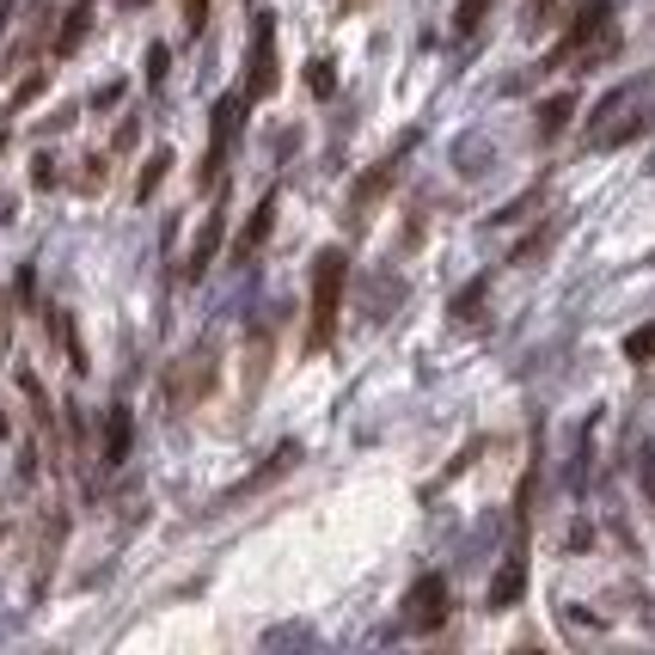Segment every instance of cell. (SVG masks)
I'll return each instance as SVG.
<instances>
[{
    "label": "cell",
    "mask_w": 655,
    "mask_h": 655,
    "mask_svg": "<svg viewBox=\"0 0 655 655\" xmlns=\"http://www.w3.org/2000/svg\"><path fill=\"white\" fill-rule=\"evenodd\" d=\"M166 166H171V154H166V147H159V154H147L142 178H135V202H147V197L159 190V184H166Z\"/></svg>",
    "instance_id": "cell-14"
},
{
    "label": "cell",
    "mask_w": 655,
    "mask_h": 655,
    "mask_svg": "<svg viewBox=\"0 0 655 655\" xmlns=\"http://www.w3.org/2000/svg\"><path fill=\"white\" fill-rule=\"evenodd\" d=\"M246 92H227L221 105H215V135H209V154H202V171H197V184L209 190V184H221V159H227V147L239 142V123H246Z\"/></svg>",
    "instance_id": "cell-4"
},
{
    "label": "cell",
    "mask_w": 655,
    "mask_h": 655,
    "mask_svg": "<svg viewBox=\"0 0 655 655\" xmlns=\"http://www.w3.org/2000/svg\"><path fill=\"white\" fill-rule=\"evenodd\" d=\"M0 154H7V135H0Z\"/></svg>",
    "instance_id": "cell-24"
},
{
    "label": "cell",
    "mask_w": 655,
    "mask_h": 655,
    "mask_svg": "<svg viewBox=\"0 0 655 655\" xmlns=\"http://www.w3.org/2000/svg\"><path fill=\"white\" fill-rule=\"evenodd\" d=\"M202 25H209V0H184V31L202 38Z\"/></svg>",
    "instance_id": "cell-18"
},
{
    "label": "cell",
    "mask_w": 655,
    "mask_h": 655,
    "mask_svg": "<svg viewBox=\"0 0 655 655\" xmlns=\"http://www.w3.org/2000/svg\"><path fill=\"white\" fill-rule=\"evenodd\" d=\"M306 80H313L319 98H331V92H337V74H331V62H313V74H306Z\"/></svg>",
    "instance_id": "cell-19"
},
{
    "label": "cell",
    "mask_w": 655,
    "mask_h": 655,
    "mask_svg": "<svg viewBox=\"0 0 655 655\" xmlns=\"http://www.w3.org/2000/svg\"><path fill=\"white\" fill-rule=\"evenodd\" d=\"M215 374H221V362H215V343L202 337L197 350L178 355V367L166 374V398H171V410L202 405V398H209V386H215Z\"/></svg>",
    "instance_id": "cell-3"
},
{
    "label": "cell",
    "mask_w": 655,
    "mask_h": 655,
    "mask_svg": "<svg viewBox=\"0 0 655 655\" xmlns=\"http://www.w3.org/2000/svg\"><path fill=\"white\" fill-rule=\"evenodd\" d=\"M86 31H92V7H74V13H67V25L55 31V55H74L80 43H86Z\"/></svg>",
    "instance_id": "cell-13"
},
{
    "label": "cell",
    "mask_w": 655,
    "mask_h": 655,
    "mask_svg": "<svg viewBox=\"0 0 655 655\" xmlns=\"http://www.w3.org/2000/svg\"><path fill=\"white\" fill-rule=\"evenodd\" d=\"M343 289H350V258L337 246H325L313 258V313H306V350H331L343 313Z\"/></svg>",
    "instance_id": "cell-1"
},
{
    "label": "cell",
    "mask_w": 655,
    "mask_h": 655,
    "mask_svg": "<svg viewBox=\"0 0 655 655\" xmlns=\"http://www.w3.org/2000/svg\"><path fill=\"white\" fill-rule=\"evenodd\" d=\"M275 92V13H258L251 25V55H246V98H270Z\"/></svg>",
    "instance_id": "cell-6"
},
{
    "label": "cell",
    "mask_w": 655,
    "mask_h": 655,
    "mask_svg": "<svg viewBox=\"0 0 655 655\" xmlns=\"http://www.w3.org/2000/svg\"><path fill=\"white\" fill-rule=\"evenodd\" d=\"M405 625L417 631V637H435V631L447 625V582L441 576H417V589H410V601H405Z\"/></svg>",
    "instance_id": "cell-7"
},
{
    "label": "cell",
    "mask_w": 655,
    "mask_h": 655,
    "mask_svg": "<svg viewBox=\"0 0 655 655\" xmlns=\"http://www.w3.org/2000/svg\"><path fill=\"white\" fill-rule=\"evenodd\" d=\"M625 362H655V319H649V325H637V331L625 337Z\"/></svg>",
    "instance_id": "cell-16"
},
{
    "label": "cell",
    "mask_w": 655,
    "mask_h": 655,
    "mask_svg": "<svg viewBox=\"0 0 655 655\" xmlns=\"http://www.w3.org/2000/svg\"><path fill=\"white\" fill-rule=\"evenodd\" d=\"M478 301H485V282H472V289L459 294V301H454V313H459V319H472V306H478Z\"/></svg>",
    "instance_id": "cell-20"
},
{
    "label": "cell",
    "mask_w": 655,
    "mask_h": 655,
    "mask_svg": "<svg viewBox=\"0 0 655 655\" xmlns=\"http://www.w3.org/2000/svg\"><path fill=\"white\" fill-rule=\"evenodd\" d=\"M613 50V0H582L576 25L558 38V50L545 55V67H570V62H601Z\"/></svg>",
    "instance_id": "cell-2"
},
{
    "label": "cell",
    "mask_w": 655,
    "mask_h": 655,
    "mask_svg": "<svg viewBox=\"0 0 655 655\" xmlns=\"http://www.w3.org/2000/svg\"><path fill=\"white\" fill-rule=\"evenodd\" d=\"M129 441H135V417L123 405L105 410V435H98V454H105V466H123L129 459Z\"/></svg>",
    "instance_id": "cell-9"
},
{
    "label": "cell",
    "mask_w": 655,
    "mask_h": 655,
    "mask_svg": "<svg viewBox=\"0 0 655 655\" xmlns=\"http://www.w3.org/2000/svg\"><path fill=\"white\" fill-rule=\"evenodd\" d=\"M221 233H227V209H209V221L197 227V246L184 258V282H202V270H209L215 251H221Z\"/></svg>",
    "instance_id": "cell-8"
},
{
    "label": "cell",
    "mask_w": 655,
    "mask_h": 655,
    "mask_svg": "<svg viewBox=\"0 0 655 655\" xmlns=\"http://www.w3.org/2000/svg\"><path fill=\"white\" fill-rule=\"evenodd\" d=\"M123 7H147V0H123Z\"/></svg>",
    "instance_id": "cell-23"
},
{
    "label": "cell",
    "mask_w": 655,
    "mask_h": 655,
    "mask_svg": "<svg viewBox=\"0 0 655 655\" xmlns=\"http://www.w3.org/2000/svg\"><path fill=\"white\" fill-rule=\"evenodd\" d=\"M570 111H576V98H570V92L545 98V105H539V142H558V135H564V123H570Z\"/></svg>",
    "instance_id": "cell-12"
},
{
    "label": "cell",
    "mask_w": 655,
    "mask_h": 655,
    "mask_svg": "<svg viewBox=\"0 0 655 655\" xmlns=\"http://www.w3.org/2000/svg\"><path fill=\"white\" fill-rule=\"evenodd\" d=\"M270 227H275V190L258 202V215L246 221V233L233 239V263H251V258H258V251H263V239H270Z\"/></svg>",
    "instance_id": "cell-10"
},
{
    "label": "cell",
    "mask_w": 655,
    "mask_h": 655,
    "mask_svg": "<svg viewBox=\"0 0 655 655\" xmlns=\"http://www.w3.org/2000/svg\"><path fill=\"white\" fill-rule=\"evenodd\" d=\"M410 147H417V135H405V142L393 147V154L374 159V166H367L362 178H355V190H350V221H362V215L374 209V202H381L386 190L398 184V171H405V154H410Z\"/></svg>",
    "instance_id": "cell-5"
},
{
    "label": "cell",
    "mask_w": 655,
    "mask_h": 655,
    "mask_svg": "<svg viewBox=\"0 0 655 655\" xmlns=\"http://www.w3.org/2000/svg\"><path fill=\"white\" fill-rule=\"evenodd\" d=\"M19 393L31 398V417H38V435H43V447L55 454V410H50V393H43V381L31 374V367H19Z\"/></svg>",
    "instance_id": "cell-11"
},
{
    "label": "cell",
    "mask_w": 655,
    "mask_h": 655,
    "mask_svg": "<svg viewBox=\"0 0 655 655\" xmlns=\"http://www.w3.org/2000/svg\"><path fill=\"white\" fill-rule=\"evenodd\" d=\"M643 478H649V502H655V454H649V466H643Z\"/></svg>",
    "instance_id": "cell-22"
},
{
    "label": "cell",
    "mask_w": 655,
    "mask_h": 655,
    "mask_svg": "<svg viewBox=\"0 0 655 655\" xmlns=\"http://www.w3.org/2000/svg\"><path fill=\"white\" fill-rule=\"evenodd\" d=\"M166 67H171V50H166V43H154V50H147V86H166Z\"/></svg>",
    "instance_id": "cell-17"
},
{
    "label": "cell",
    "mask_w": 655,
    "mask_h": 655,
    "mask_svg": "<svg viewBox=\"0 0 655 655\" xmlns=\"http://www.w3.org/2000/svg\"><path fill=\"white\" fill-rule=\"evenodd\" d=\"M551 7H558V0H533V7H527V25H545Z\"/></svg>",
    "instance_id": "cell-21"
},
{
    "label": "cell",
    "mask_w": 655,
    "mask_h": 655,
    "mask_svg": "<svg viewBox=\"0 0 655 655\" xmlns=\"http://www.w3.org/2000/svg\"><path fill=\"white\" fill-rule=\"evenodd\" d=\"M490 7H497V0H459L454 7V38H472V31L490 19Z\"/></svg>",
    "instance_id": "cell-15"
}]
</instances>
